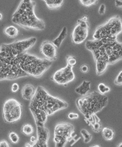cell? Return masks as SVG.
Here are the masks:
<instances>
[{"mask_svg": "<svg viewBox=\"0 0 122 147\" xmlns=\"http://www.w3.org/2000/svg\"><path fill=\"white\" fill-rule=\"evenodd\" d=\"M85 47L92 52L97 75L103 74L108 65L122 60V42L118 41L117 36L89 40L85 43Z\"/></svg>", "mask_w": 122, "mask_h": 147, "instance_id": "cell-1", "label": "cell"}, {"mask_svg": "<svg viewBox=\"0 0 122 147\" xmlns=\"http://www.w3.org/2000/svg\"><path fill=\"white\" fill-rule=\"evenodd\" d=\"M69 104L58 97L48 93L42 86L36 88V92L30 101V110L33 115L36 126H44L49 115L68 108Z\"/></svg>", "mask_w": 122, "mask_h": 147, "instance_id": "cell-2", "label": "cell"}, {"mask_svg": "<svg viewBox=\"0 0 122 147\" xmlns=\"http://www.w3.org/2000/svg\"><path fill=\"white\" fill-rule=\"evenodd\" d=\"M23 52L18 48L16 42L0 46V81L13 80L28 77L19 68L18 57Z\"/></svg>", "mask_w": 122, "mask_h": 147, "instance_id": "cell-3", "label": "cell"}, {"mask_svg": "<svg viewBox=\"0 0 122 147\" xmlns=\"http://www.w3.org/2000/svg\"><path fill=\"white\" fill-rule=\"evenodd\" d=\"M35 2L22 0L12 16V22L26 30H43L45 23L35 15Z\"/></svg>", "mask_w": 122, "mask_h": 147, "instance_id": "cell-4", "label": "cell"}, {"mask_svg": "<svg viewBox=\"0 0 122 147\" xmlns=\"http://www.w3.org/2000/svg\"><path fill=\"white\" fill-rule=\"evenodd\" d=\"M18 62L19 68L28 77L32 76L35 78H40L52 64V61L40 58L27 52L19 55Z\"/></svg>", "mask_w": 122, "mask_h": 147, "instance_id": "cell-5", "label": "cell"}, {"mask_svg": "<svg viewBox=\"0 0 122 147\" xmlns=\"http://www.w3.org/2000/svg\"><path fill=\"white\" fill-rule=\"evenodd\" d=\"M108 104V97L98 91L88 93L87 95L78 98L76 105L78 110L85 117L94 115L101 111Z\"/></svg>", "mask_w": 122, "mask_h": 147, "instance_id": "cell-6", "label": "cell"}, {"mask_svg": "<svg viewBox=\"0 0 122 147\" xmlns=\"http://www.w3.org/2000/svg\"><path fill=\"white\" fill-rule=\"evenodd\" d=\"M121 32V18L119 16H115L96 29L93 35V40H100L107 37L117 36Z\"/></svg>", "mask_w": 122, "mask_h": 147, "instance_id": "cell-7", "label": "cell"}, {"mask_svg": "<svg viewBox=\"0 0 122 147\" xmlns=\"http://www.w3.org/2000/svg\"><path fill=\"white\" fill-rule=\"evenodd\" d=\"M74 127L68 122L58 123L54 132V143L55 147H65L66 144L74 140Z\"/></svg>", "mask_w": 122, "mask_h": 147, "instance_id": "cell-8", "label": "cell"}, {"mask_svg": "<svg viewBox=\"0 0 122 147\" xmlns=\"http://www.w3.org/2000/svg\"><path fill=\"white\" fill-rule=\"evenodd\" d=\"M23 113L22 105L15 99H9L5 102L2 108L3 119L6 123L13 124L19 121Z\"/></svg>", "mask_w": 122, "mask_h": 147, "instance_id": "cell-9", "label": "cell"}, {"mask_svg": "<svg viewBox=\"0 0 122 147\" xmlns=\"http://www.w3.org/2000/svg\"><path fill=\"white\" fill-rule=\"evenodd\" d=\"M90 28L88 22V17L87 16L82 17L77 21V25L74 27L71 34L72 42L75 44H80L83 43L88 35V30Z\"/></svg>", "mask_w": 122, "mask_h": 147, "instance_id": "cell-10", "label": "cell"}, {"mask_svg": "<svg viewBox=\"0 0 122 147\" xmlns=\"http://www.w3.org/2000/svg\"><path fill=\"white\" fill-rule=\"evenodd\" d=\"M75 79V74L73 71V68L66 65L64 68L57 70L51 77V80L60 85L66 86Z\"/></svg>", "mask_w": 122, "mask_h": 147, "instance_id": "cell-11", "label": "cell"}, {"mask_svg": "<svg viewBox=\"0 0 122 147\" xmlns=\"http://www.w3.org/2000/svg\"><path fill=\"white\" fill-rule=\"evenodd\" d=\"M38 140L35 143H27L24 147H48V141L50 132L44 126H37Z\"/></svg>", "mask_w": 122, "mask_h": 147, "instance_id": "cell-12", "label": "cell"}, {"mask_svg": "<svg viewBox=\"0 0 122 147\" xmlns=\"http://www.w3.org/2000/svg\"><path fill=\"white\" fill-rule=\"evenodd\" d=\"M57 47L52 44V41L45 40L40 45V50L42 55H44V58L53 62L57 57Z\"/></svg>", "mask_w": 122, "mask_h": 147, "instance_id": "cell-13", "label": "cell"}, {"mask_svg": "<svg viewBox=\"0 0 122 147\" xmlns=\"http://www.w3.org/2000/svg\"><path fill=\"white\" fill-rule=\"evenodd\" d=\"M36 92V88L31 84L24 85L22 89V96L24 100L31 101Z\"/></svg>", "mask_w": 122, "mask_h": 147, "instance_id": "cell-14", "label": "cell"}, {"mask_svg": "<svg viewBox=\"0 0 122 147\" xmlns=\"http://www.w3.org/2000/svg\"><path fill=\"white\" fill-rule=\"evenodd\" d=\"M90 82L88 80L82 81L80 85L75 88V92L81 96L87 95L90 90Z\"/></svg>", "mask_w": 122, "mask_h": 147, "instance_id": "cell-15", "label": "cell"}, {"mask_svg": "<svg viewBox=\"0 0 122 147\" xmlns=\"http://www.w3.org/2000/svg\"><path fill=\"white\" fill-rule=\"evenodd\" d=\"M67 35H68V30H67L66 27H64L62 29V30H61V32H60L58 36L55 39H54L53 40H52V44L55 46L57 48H59L61 46L63 40L67 38Z\"/></svg>", "mask_w": 122, "mask_h": 147, "instance_id": "cell-16", "label": "cell"}, {"mask_svg": "<svg viewBox=\"0 0 122 147\" xmlns=\"http://www.w3.org/2000/svg\"><path fill=\"white\" fill-rule=\"evenodd\" d=\"M102 137L106 140H112L115 136V132L111 127H104L102 129Z\"/></svg>", "mask_w": 122, "mask_h": 147, "instance_id": "cell-17", "label": "cell"}, {"mask_svg": "<svg viewBox=\"0 0 122 147\" xmlns=\"http://www.w3.org/2000/svg\"><path fill=\"white\" fill-rule=\"evenodd\" d=\"M4 32L7 36H8L10 38H16L17 35H19V30L17 27H16L13 25H10L7 27L4 30Z\"/></svg>", "mask_w": 122, "mask_h": 147, "instance_id": "cell-18", "label": "cell"}, {"mask_svg": "<svg viewBox=\"0 0 122 147\" xmlns=\"http://www.w3.org/2000/svg\"><path fill=\"white\" fill-rule=\"evenodd\" d=\"M45 4L49 9L60 8L64 3L63 0H45Z\"/></svg>", "mask_w": 122, "mask_h": 147, "instance_id": "cell-19", "label": "cell"}, {"mask_svg": "<svg viewBox=\"0 0 122 147\" xmlns=\"http://www.w3.org/2000/svg\"><path fill=\"white\" fill-rule=\"evenodd\" d=\"M34 127L33 126L31 125L30 124H24L22 127V129H21V132L22 134H24V136H32V134L34 133Z\"/></svg>", "mask_w": 122, "mask_h": 147, "instance_id": "cell-20", "label": "cell"}, {"mask_svg": "<svg viewBox=\"0 0 122 147\" xmlns=\"http://www.w3.org/2000/svg\"><path fill=\"white\" fill-rule=\"evenodd\" d=\"M80 134L81 136H82V138H83L84 142L85 144H88L92 140V135L85 129H82L80 130Z\"/></svg>", "mask_w": 122, "mask_h": 147, "instance_id": "cell-21", "label": "cell"}, {"mask_svg": "<svg viewBox=\"0 0 122 147\" xmlns=\"http://www.w3.org/2000/svg\"><path fill=\"white\" fill-rule=\"evenodd\" d=\"M85 121L88 124V125L90 126V127H91L93 124H95L96 122L101 121L100 119H99V117L96 115V114H94V115H89V116H87V117H85Z\"/></svg>", "mask_w": 122, "mask_h": 147, "instance_id": "cell-22", "label": "cell"}, {"mask_svg": "<svg viewBox=\"0 0 122 147\" xmlns=\"http://www.w3.org/2000/svg\"><path fill=\"white\" fill-rule=\"evenodd\" d=\"M97 89H98V92L99 94H102V95H105L106 94H107L108 92L111 91V88L110 87L107 86L104 83H99L97 86Z\"/></svg>", "mask_w": 122, "mask_h": 147, "instance_id": "cell-23", "label": "cell"}, {"mask_svg": "<svg viewBox=\"0 0 122 147\" xmlns=\"http://www.w3.org/2000/svg\"><path fill=\"white\" fill-rule=\"evenodd\" d=\"M9 138H10V141H11L13 144H16L19 142V136H18V134L16 133L15 132H9Z\"/></svg>", "mask_w": 122, "mask_h": 147, "instance_id": "cell-24", "label": "cell"}, {"mask_svg": "<svg viewBox=\"0 0 122 147\" xmlns=\"http://www.w3.org/2000/svg\"><path fill=\"white\" fill-rule=\"evenodd\" d=\"M66 62L67 65H69V66L71 67V68H74V65H76V64H77V60H76V58L74 56L69 55L66 58Z\"/></svg>", "mask_w": 122, "mask_h": 147, "instance_id": "cell-25", "label": "cell"}, {"mask_svg": "<svg viewBox=\"0 0 122 147\" xmlns=\"http://www.w3.org/2000/svg\"><path fill=\"white\" fill-rule=\"evenodd\" d=\"M96 0H80V3L85 7H90L91 5L97 4Z\"/></svg>", "mask_w": 122, "mask_h": 147, "instance_id": "cell-26", "label": "cell"}, {"mask_svg": "<svg viewBox=\"0 0 122 147\" xmlns=\"http://www.w3.org/2000/svg\"><path fill=\"white\" fill-rule=\"evenodd\" d=\"M91 129H92V130L94 131V132H99L102 130V124H101V121H98L96 122L95 124H93L91 126Z\"/></svg>", "mask_w": 122, "mask_h": 147, "instance_id": "cell-27", "label": "cell"}, {"mask_svg": "<svg viewBox=\"0 0 122 147\" xmlns=\"http://www.w3.org/2000/svg\"><path fill=\"white\" fill-rule=\"evenodd\" d=\"M114 83L117 85H122V71L118 74L116 78L115 79Z\"/></svg>", "mask_w": 122, "mask_h": 147, "instance_id": "cell-28", "label": "cell"}, {"mask_svg": "<svg viewBox=\"0 0 122 147\" xmlns=\"http://www.w3.org/2000/svg\"><path fill=\"white\" fill-rule=\"evenodd\" d=\"M89 70H90V68H89V66L87 64H82L80 66V71L82 73L87 74L88 73Z\"/></svg>", "mask_w": 122, "mask_h": 147, "instance_id": "cell-29", "label": "cell"}, {"mask_svg": "<svg viewBox=\"0 0 122 147\" xmlns=\"http://www.w3.org/2000/svg\"><path fill=\"white\" fill-rule=\"evenodd\" d=\"M106 11V5L104 4H102L99 8V15H104Z\"/></svg>", "mask_w": 122, "mask_h": 147, "instance_id": "cell-30", "label": "cell"}, {"mask_svg": "<svg viewBox=\"0 0 122 147\" xmlns=\"http://www.w3.org/2000/svg\"><path fill=\"white\" fill-rule=\"evenodd\" d=\"M68 118L69 119H79V114L76 113H69L68 114Z\"/></svg>", "mask_w": 122, "mask_h": 147, "instance_id": "cell-31", "label": "cell"}, {"mask_svg": "<svg viewBox=\"0 0 122 147\" xmlns=\"http://www.w3.org/2000/svg\"><path fill=\"white\" fill-rule=\"evenodd\" d=\"M19 90V84L13 83V85H12V86H11L12 92H13V93H16V92H17Z\"/></svg>", "mask_w": 122, "mask_h": 147, "instance_id": "cell-32", "label": "cell"}, {"mask_svg": "<svg viewBox=\"0 0 122 147\" xmlns=\"http://www.w3.org/2000/svg\"><path fill=\"white\" fill-rule=\"evenodd\" d=\"M0 147H10V145L6 140H0Z\"/></svg>", "mask_w": 122, "mask_h": 147, "instance_id": "cell-33", "label": "cell"}, {"mask_svg": "<svg viewBox=\"0 0 122 147\" xmlns=\"http://www.w3.org/2000/svg\"><path fill=\"white\" fill-rule=\"evenodd\" d=\"M115 5L116 7H121L122 8V1H119V0H116L115 2Z\"/></svg>", "mask_w": 122, "mask_h": 147, "instance_id": "cell-34", "label": "cell"}, {"mask_svg": "<svg viewBox=\"0 0 122 147\" xmlns=\"http://www.w3.org/2000/svg\"><path fill=\"white\" fill-rule=\"evenodd\" d=\"M37 140H38L37 136H31V138H30V143H35Z\"/></svg>", "mask_w": 122, "mask_h": 147, "instance_id": "cell-35", "label": "cell"}, {"mask_svg": "<svg viewBox=\"0 0 122 147\" xmlns=\"http://www.w3.org/2000/svg\"><path fill=\"white\" fill-rule=\"evenodd\" d=\"M90 147H101V146L99 145H93Z\"/></svg>", "mask_w": 122, "mask_h": 147, "instance_id": "cell-36", "label": "cell"}, {"mask_svg": "<svg viewBox=\"0 0 122 147\" xmlns=\"http://www.w3.org/2000/svg\"><path fill=\"white\" fill-rule=\"evenodd\" d=\"M117 147H122V142H121V143H120V144H118Z\"/></svg>", "mask_w": 122, "mask_h": 147, "instance_id": "cell-37", "label": "cell"}, {"mask_svg": "<svg viewBox=\"0 0 122 147\" xmlns=\"http://www.w3.org/2000/svg\"><path fill=\"white\" fill-rule=\"evenodd\" d=\"M2 18H3V16H2V14L0 13V20H2Z\"/></svg>", "mask_w": 122, "mask_h": 147, "instance_id": "cell-38", "label": "cell"}]
</instances>
